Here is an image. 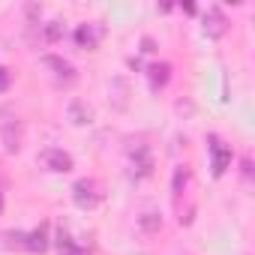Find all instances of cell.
I'll list each match as a JSON object with an SVG mask.
<instances>
[{"label": "cell", "mask_w": 255, "mask_h": 255, "mask_svg": "<svg viewBox=\"0 0 255 255\" xmlns=\"http://www.w3.org/2000/svg\"><path fill=\"white\" fill-rule=\"evenodd\" d=\"M39 162H42L48 171H54V174H63V171L72 168V156H69L66 150H60V147H48V150H42V153H39Z\"/></svg>", "instance_id": "obj_2"}, {"label": "cell", "mask_w": 255, "mask_h": 255, "mask_svg": "<svg viewBox=\"0 0 255 255\" xmlns=\"http://www.w3.org/2000/svg\"><path fill=\"white\" fill-rule=\"evenodd\" d=\"M207 150H210V168H213V174H216V177H222V174L228 171V165H231V147H228V144H222L216 135H210Z\"/></svg>", "instance_id": "obj_1"}, {"label": "cell", "mask_w": 255, "mask_h": 255, "mask_svg": "<svg viewBox=\"0 0 255 255\" xmlns=\"http://www.w3.org/2000/svg\"><path fill=\"white\" fill-rule=\"evenodd\" d=\"M69 117H72V123H90V108L84 102H72L69 105Z\"/></svg>", "instance_id": "obj_11"}, {"label": "cell", "mask_w": 255, "mask_h": 255, "mask_svg": "<svg viewBox=\"0 0 255 255\" xmlns=\"http://www.w3.org/2000/svg\"><path fill=\"white\" fill-rule=\"evenodd\" d=\"M9 84H12V72H9L6 66H0V93H3Z\"/></svg>", "instance_id": "obj_14"}, {"label": "cell", "mask_w": 255, "mask_h": 255, "mask_svg": "<svg viewBox=\"0 0 255 255\" xmlns=\"http://www.w3.org/2000/svg\"><path fill=\"white\" fill-rule=\"evenodd\" d=\"M60 36H63V21H48L45 24V39L48 42H57Z\"/></svg>", "instance_id": "obj_12"}, {"label": "cell", "mask_w": 255, "mask_h": 255, "mask_svg": "<svg viewBox=\"0 0 255 255\" xmlns=\"http://www.w3.org/2000/svg\"><path fill=\"white\" fill-rule=\"evenodd\" d=\"M3 144L9 153H15L21 147V123L18 120H6L3 123Z\"/></svg>", "instance_id": "obj_6"}, {"label": "cell", "mask_w": 255, "mask_h": 255, "mask_svg": "<svg viewBox=\"0 0 255 255\" xmlns=\"http://www.w3.org/2000/svg\"><path fill=\"white\" fill-rule=\"evenodd\" d=\"M45 63H48L51 69H57V75H60V78H66V81H69V78H75L72 63H66L63 57H54V54H51V57H45Z\"/></svg>", "instance_id": "obj_9"}, {"label": "cell", "mask_w": 255, "mask_h": 255, "mask_svg": "<svg viewBox=\"0 0 255 255\" xmlns=\"http://www.w3.org/2000/svg\"><path fill=\"white\" fill-rule=\"evenodd\" d=\"M21 240H24V249H30V252H45V246H48V228L42 225V228L30 231V234L21 237Z\"/></svg>", "instance_id": "obj_8"}, {"label": "cell", "mask_w": 255, "mask_h": 255, "mask_svg": "<svg viewBox=\"0 0 255 255\" xmlns=\"http://www.w3.org/2000/svg\"><path fill=\"white\" fill-rule=\"evenodd\" d=\"M180 186H186V168H174V192H180Z\"/></svg>", "instance_id": "obj_13"}, {"label": "cell", "mask_w": 255, "mask_h": 255, "mask_svg": "<svg viewBox=\"0 0 255 255\" xmlns=\"http://www.w3.org/2000/svg\"><path fill=\"white\" fill-rule=\"evenodd\" d=\"M225 30H228V18H225V12H222L219 6H207V12H204V33L213 36V39H219Z\"/></svg>", "instance_id": "obj_3"}, {"label": "cell", "mask_w": 255, "mask_h": 255, "mask_svg": "<svg viewBox=\"0 0 255 255\" xmlns=\"http://www.w3.org/2000/svg\"><path fill=\"white\" fill-rule=\"evenodd\" d=\"M72 198H75V204H78V207H93V204L99 201L96 183H93V180H87V177H81V180L72 186Z\"/></svg>", "instance_id": "obj_4"}, {"label": "cell", "mask_w": 255, "mask_h": 255, "mask_svg": "<svg viewBox=\"0 0 255 255\" xmlns=\"http://www.w3.org/2000/svg\"><path fill=\"white\" fill-rule=\"evenodd\" d=\"M0 207H3V195H0Z\"/></svg>", "instance_id": "obj_15"}, {"label": "cell", "mask_w": 255, "mask_h": 255, "mask_svg": "<svg viewBox=\"0 0 255 255\" xmlns=\"http://www.w3.org/2000/svg\"><path fill=\"white\" fill-rule=\"evenodd\" d=\"M99 39H102V24L90 21V24H78V27H75V42H78L81 48H96Z\"/></svg>", "instance_id": "obj_5"}, {"label": "cell", "mask_w": 255, "mask_h": 255, "mask_svg": "<svg viewBox=\"0 0 255 255\" xmlns=\"http://www.w3.org/2000/svg\"><path fill=\"white\" fill-rule=\"evenodd\" d=\"M138 225H141L144 231H159V228H162V216H159L156 210H147V213L138 216Z\"/></svg>", "instance_id": "obj_10"}, {"label": "cell", "mask_w": 255, "mask_h": 255, "mask_svg": "<svg viewBox=\"0 0 255 255\" xmlns=\"http://www.w3.org/2000/svg\"><path fill=\"white\" fill-rule=\"evenodd\" d=\"M147 78H150V87L159 90V87L168 84V78H171V66H168V63H150V66H147Z\"/></svg>", "instance_id": "obj_7"}]
</instances>
